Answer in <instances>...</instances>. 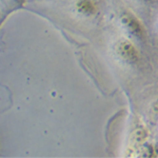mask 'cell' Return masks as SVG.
Returning a JSON list of instances; mask_svg holds the SVG:
<instances>
[{
  "label": "cell",
  "mask_w": 158,
  "mask_h": 158,
  "mask_svg": "<svg viewBox=\"0 0 158 158\" xmlns=\"http://www.w3.org/2000/svg\"><path fill=\"white\" fill-rule=\"evenodd\" d=\"M120 22L124 30L131 36L138 39L139 41H144L147 39V33L143 25L136 17L131 13H123L120 17Z\"/></svg>",
  "instance_id": "2"
},
{
  "label": "cell",
  "mask_w": 158,
  "mask_h": 158,
  "mask_svg": "<svg viewBox=\"0 0 158 158\" xmlns=\"http://www.w3.org/2000/svg\"><path fill=\"white\" fill-rule=\"evenodd\" d=\"M147 139V132L142 128H138L134 130L131 136V144L135 149H137L139 146H141L143 142H146Z\"/></svg>",
  "instance_id": "4"
},
{
  "label": "cell",
  "mask_w": 158,
  "mask_h": 158,
  "mask_svg": "<svg viewBox=\"0 0 158 158\" xmlns=\"http://www.w3.org/2000/svg\"><path fill=\"white\" fill-rule=\"evenodd\" d=\"M114 51L117 57L127 64L134 65L138 63L140 54L137 48L132 41L126 38H121L114 45Z\"/></svg>",
  "instance_id": "1"
},
{
  "label": "cell",
  "mask_w": 158,
  "mask_h": 158,
  "mask_svg": "<svg viewBox=\"0 0 158 158\" xmlns=\"http://www.w3.org/2000/svg\"><path fill=\"white\" fill-rule=\"evenodd\" d=\"M138 1L142 2L144 4H155L158 2V0H138Z\"/></svg>",
  "instance_id": "6"
},
{
  "label": "cell",
  "mask_w": 158,
  "mask_h": 158,
  "mask_svg": "<svg viewBox=\"0 0 158 158\" xmlns=\"http://www.w3.org/2000/svg\"><path fill=\"white\" fill-rule=\"evenodd\" d=\"M75 9L79 14L85 17H91L97 14L98 3L96 0H77Z\"/></svg>",
  "instance_id": "3"
},
{
  "label": "cell",
  "mask_w": 158,
  "mask_h": 158,
  "mask_svg": "<svg viewBox=\"0 0 158 158\" xmlns=\"http://www.w3.org/2000/svg\"><path fill=\"white\" fill-rule=\"evenodd\" d=\"M156 151H158V147H157V150H156Z\"/></svg>",
  "instance_id": "7"
},
{
  "label": "cell",
  "mask_w": 158,
  "mask_h": 158,
  "mask_svg": "<svg viewBox=\"0 0 158 158\" xmlns=\"http://www.w3.org/2000/svg\"><path fill=\"white\" fill-rule=\"evenodd\" d=\"M137 154L136 156L137 157H153L154 156V149H153V147L151 144L149 143H146V142H143V143L141 144V146H139L137 148Z\"/></svg>",
  "instance_id": "5"
}]
</instances>
